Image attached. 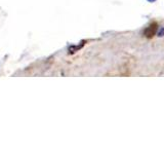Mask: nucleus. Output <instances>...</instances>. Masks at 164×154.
I'll use <instances>...</instances> for the list:
<instances>
[{
    "mask_svg": "<svg viewBox=\"0 0 164 154\" xmlns=\"http://www.w3.org/2000/svg\"><path fill=\"white\" fill-rule=\"evenodd\" d=\"M158 29L159 28H158L157 23H152L145 29V31H144V35H145L147 38H152L156 35Z\"/></svg>",
    "mask_w": 164,
    "mask_h": 154,
    "instance_id": "nucleus-1",
    "label": "nucleus"
},
{
    "mask_svg": "<svg viewBox=\"0 0 164 154\" xmlns=\"http://www.w3.org/2000/svg\"><path fill=\"white\" fill-rule=\"evenodd\" d=\"M148 1H149V2H155L156 0H148Z\"/></svg>",
    "mask_w": 164,
    "mask_h": 154,
    "instance_id": "nucleus-4",
    "label": "nucleus"
},
{
    "mask_svg": "<svg viewBox=\"0 0 164 154\" xmlns=\"http://www.w3.org/2000/svg\"><path fill=\"white\" fill-rule=\"evenodd\" d=\"M157 32H158V35H157V36H159V37L164 36V28H163V27H161V28L158 29Z\"/></svg>",
    "mask_w": 164,
    "mask_h": 154,
    "instance_id": "nucleus-3",
    "label": "nucleus"
},
{
    "mask_svg": "<svg viewBox=\"0 0 164 154\" xmlns=\"http://www.w3.org/2000/svg\"><path fill=\"white\" fill-rule=\"evenodd\" d=\"M84 43H85V42H81L80 44H79V45H71V46L69 47V52H70V54H74V52H78L79 49H81L82 47H83Z\"/></svg>",
    "mask_w": 164,
    "mask_h": 154,
    "instance_id": "nucleus-2",
    "label": "nucleus"
}]
</instances>
